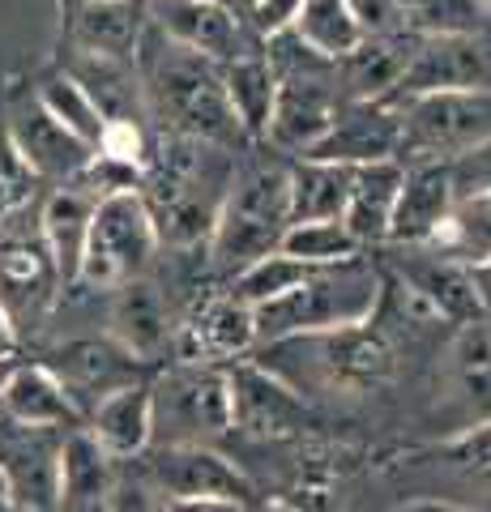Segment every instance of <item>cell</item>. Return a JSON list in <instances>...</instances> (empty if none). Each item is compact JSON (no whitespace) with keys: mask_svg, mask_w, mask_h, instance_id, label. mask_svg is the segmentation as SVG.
Listing matches in <instances>:
<instances>
[{"mask_svg":"<svg viewBox=\"0 0 491 512\" xmlns=\"http://www.w3.org/2000/svg\"><path fill=\"white\" fill-rule=\"evenodd\" d=\"M257 512H304V508H295L287 500H265V504H257Z\"/></svg>","mask_w":491,"mask_h":512,"instance_id":"c3c4849f","label":"cell"},{"mask_svg":"<svg viewBox=\"0 0 491 512\" xmlns=\"http://www.w3.org/2000/svg\"><path fill=\"white\" fill-rule=\"evenodd\" d=\"M18 346H22L18 329H13V325H9V316L0 312V355H18Z\"/></svg>","mask_w":491,"mask_h":512,"instance_id":"f6af8a7d","label":"cell"},{"mask_svg":"<svg viewBox=\"0 0 491 512\" xmlns=\"http://www.w3.org/2000/svg\"><path fill=\"white\" fill-rule=\"evenodd\" d=\"M99 512H167V495L150 483L146 470L116 474V483H112V491L103 495Z\"/></svg>","mask_w":491,"mask_h":512,"instance_id":"74e56055","label":"cell"},{"mask_svg":"<svg viewBox=\"0 0 491 512\" xmlns=\"http://www.w3.org/2000/svg\"><path fill=\"white\" fill-rule=\"evenodd\" d=\"M453 201H457V192H453L449 163H440V158L406 163L402 192H398V205H393L385 244H393V248H427L436 239V231L445 227Z\"/></svg>","mask_w":491,"mask_h":512,"instance_id":"ffe728a7","label":"cell"},{"mask_svg":"<svg viewBox=\"0 0 491 512\" xmlns=\"http://www.w3.org/2000/svg\"><path fill=\"white\" fill-rule=\"evenodd\" d=\"M18 355H0V397H5V389H9V380H13V372H18Z\"/></svg>","mask_w":491,"mask_h":512,"instance_id":"7dc6e473","label":"cell"},{"mask_svg":"<svg viewBox=\"0 0 491 512\" xmlns=\"http://www.w3.org/2000/svg\"><path fill=\"white\" fill-rule=\"evenodd\" d=\"M60 291H65V278H60L52 252L43 244L39 222L30 231L22 227L0 231V312L9 316L18 338L52 316Z\"/></svg>","mask_w":491,"mask_h":512,"instance_id":"9c48e42d","label":"cell"},{"mask_svg":"<svg viewBox=\"0 0 491 512\" xmlns=\"http://www.w3.org/2000/svg\"><path fill=\"white\" fill-rule=\"evenodd\" d=\"M52 367V376L65 384V393L73 397V406L82 410V419L103 402L107 393L124 389V384L146 380V363L133 359L120 342L103 338H73L65 346H56L52 355L43 359Z\"/></svg>","mask_w":491,"mask_h":512,"instance_id":"4fadbf2b","label":"cell"},{"mask_svg":"<svg viewBox=\"0 0 491 512\" xmlns=\"http://www.w3.org/2000/svg\"><path fill=\"white\" fill-rule=\"evenodd\" d=\"M154 256H158V231L141 188H120L94 197L77 282L90 286V291H116V286L150 274Z\"/></svg>","mask_w":491,"mask_h":512,"instance_id":"277c9868","label":"cell"},{"mask_svg":"<svg viewBox=\"0 0 491 512\" xmlns=\"http://www.w3.org/2000/svg\"><path fill=\"white\" fill-rule=\"evenodd\" d=\"M393 512H483V508H470V504H457V500H406Z\"/></svg>","mask_w":491,"mask_h":512,"instance_id":"ee69618b","label":"cell"},{"mask_svg":"<svg viewBox=\"0 0 491 512\" xmlns=\"http://www.w3.org/2000/svg\"><path fill=\"white\" fill-rule=\"evenodd\" d=\"M0 414L26 427H52V431H73L82 427V410L73 406L65 384L52 376L47 363H18L5 397H0Z\"/></svg>","mask_w":491,"mask_h":512,"instance_id":"d4e9b609","label":"cell"},{"mask_svg":"<svg viewBox=\"0 0 491 512\" xmlns=\"http://www.w3.org/2000/svg\"><path fill=\"white\" fill-rule=\"evenodd\" d=\"M316 269H321V265H308V261H299V256L274 248V252L257 256L252 265H244L240 274H231L227 291L240 299V303H248V308H257V303L274 299V295H282V291H291V286H299L304 278H312Z\"/></svg>","mask_w":491,"mask_h":512,"instance_id":"836d02e7","label":"cell"},{"mask_svg":"<svg viewBox=\"0 0 491 512\" xmlns=\"http://www.w3.org/2000/svg\"><path fill=\"white\" fill-rule=\"evenodd\" d=\"M107 295H112V303H107V338L120 342L146 367L163 359L171 342H176V325H180L163 286L150 282V274H141Z\"/></svg>","mask_w":491,"mask_h":512,"instance_id":"ac0fdd59","label":"cell"},{"mask_svg":"<svg viewBox=\"0 0 491 512\" xmlns=\"http://www.w3.org/2000/svg\"><path fill=\"white\" fill-rule=\"evenodd\" d=\"M346 5H351L363 39L402 35V30H410L406 26V0H346Z\"/></svg>","mask_w":491,"mask_h":512,"instance_id":"ab89813d","label":"cell"},{"mask_svg":"<svg viewBox=\"0 0 491 512\" xmlns=\"http://www.w3.org/2000/svg\"><path fill=\"white\" fill-rule=\"evenodd\" d=\"M0 512H22V508L13 504V500H5V491H0Z\"/></svg>","mask_w":491,"mask_h":512,"instance_id":"681fc988","label":"cell"},{"mask_svg":"<svg viewBox=\"0 0 491 512\" xmlns=\"http://www.w3.org/2000/svg\"><path fill=\"white\" fill-rule=\"evenodd\" d=\"M146 474L167 500H197V495H235L248 500L252 483L248 474L223 457L214 444H163L146 448Z\"/></svg>","mask_w":491,"mask_h":512,"instance_id":"e0dca14e","label":"cell"},{"mask_svg":"<svg viewBox=\"0 0 491 512\" xmlns=\"http://www.w3.org/2000/svg\"><path fill=\"white\" fill-rule=\"evenodd\" d=\"M167 512H257L235 495H197V500H167Z\"/></svg>","mask_w":491,"mask_h":512,"instance_id":"7bdbcfd3","label":"cell"},{"mask_svg":"<svg viewBox=\"0 0 491 512\" xmlns=\"http://www.w3.org/2000/svg\"><path fill=\"white\" fill-rule=\"evenodd\" d=\"M449 457H453V466L462 474L491 483V419L457 431V436L449 440Z\"/></svg>","mask_w":491,"mask_h":512,"instance_id":"f35d334b","label":"cell"},{"mask_svg":"<svg viewBox=\"0 0 491 512\" xmlns=\"http://www.w3.org/2000/svg\"><path fill=\"white\" fill-rule=\"evenodd\" d=\"M35 99L52 111V116L69 128V133H77L82 141H90L94 150H99V141L107 133V116H103V107L94 103V94L77 82L73 73H56V77H47V82L39 86Z\"/></svg>","mask_w":491,"mask_h":512,"instance_id":"d6a6232c","label":"cell"},{"mask_svg":"<svg viewBox=\"0 0 491 512\" xmlns=\"http://www.w3.org/2000/svg\"><path fill=\"white\" fill-rule=\"evenodd\" d=\"M427 248L453 256L462 265H483L491 261V192H470L457 197L453 210L445 218V227L436 231V239Z\"/></svg>","mask_w":491,"mask_h":512,"instance_id":"4dcf8cb0","label":"cell"},{"mask_svg":"<svg viewBox=\"0 0 491 512\" xmlns=\"http://www.w3.org/2000/svg\"><path fill=\"white\" fill-rule=\"evenodd\" d=\"M90 436L99 440L116 461L146 457L154 440V406H150V380L124 384V389L107 393L99 406L86 414Z\"/></svg>","mask_w":491,"mask_h":512,"instance_id":"cb8c5ba5","label":"cell"},{"mask_svg":"<svg viewBox=\"0 0 491 512\" xmlns=\"http://www.w3.org/2000/svg\"><path fill=\"white\" fill-rule=\"evenodd\" d=\"M116 483V457L90 436V427H73L60 440V512H99L103 495Z\"/></svg>","mask_w":491,"mask_h":512,"instance_id":"484cf974","label":"cell"},{"mask_svg":"<svg viewBox=\"0 0 491 512\" xmlns=\"http://www.w3.org/2000/svg\"><path fill=\"white\" fill-rule=\"evenodd\" d=\"M90 214H94V197L82 192L77 184H56L39 201V235H43L47 252H52V261L60 269V278H65V286H73L77 269H82Z\"/></svg>","mask_w":491,"mask_h":512,"instance_id":"4316f807","label":"cell"},{"mask_svg":"<svg viewBox=\"0 0 491 512\" xmlns=\"http://www.w3.org/2000/svg\"><path fill=\"white\" fill-rule=\"evenodd\" d=\"M35 188H39V175L26 167V158L18 154L5 128H0V231L13 227L26 214V205L35 201Z\"/></svg>","mask_w":491,"mask_h":512,"instance_id":"8d00e7d4","label":"cell"},{"mask_svg":"<svg viewBox=\"0 0 491 512\" xmlns=\"http://www.w3.org/2000/svg\"><path fill=\"white\" fill-rule=\"evenodd\" d=\"M150 30L146 0H82L77 13V39L86 52L137 60V47Z\"/></svg>","mask_w":491,"mask_h":512,"instance_id":"83f0119b","label":"cell"},{"mask_svg":"<svg viewBox=\"0 0 491 512\" xmlns=\"http://www.w3.org/2000/svg\"><path fill=\"white\" fill-rule=\"evenodd\" d=\"M406 256L398 261V274L402 282H410L415 291L432 303L436 316L445 325H466V320H479V316H491L487 303L474 286V269L453 261V256L436 252V248H402Z\"/></svg>","mask_w":491,"mask_h":512,"instance_id":"44dd1931","label":"cell"},{"mask_svg":"<svg viewBox=\"0 0 491 512\" xmlns=\"http://www.w3.org/2000/svg\"><path fill=\"white\" fill-rule=\"evenodd\" d=\"M137 77H141L146 107L171 133L210 141V146H227V150H235V141H248L244 128L231 116V103L223 90V64L163 39L150 26L137 47Z\"/></svg>","mask_w":491,"mask_h":512,"instance_id":"6da1fadb","label":"cell"},{"mask_svg":"<svg viewBox=\"0 0 491 512\" xmlns=\"http://www.w3.org/2000/svg\"><path fill=\"white\" fill-rule=\"evenodd\" d=\"M406 163L402 158H380V163L351 167V192H346L342 227L355 235L359 248H380L389 239V218L402 192Z\"/></svg>","mask_w":491,"mask_h":512,"instance_id":"7402d4cb","label":"cell"},{"mask_svg":"<svg viewBox=\"0 0 491 512\" xmlns=\"http://www.w3.org/2000/svg\"><path fill=\"white\" fill-rule=\"evenodd\" d=\"M304 0H248V22L261 39H274L282 30H291Z\"/></svg>","mask_w":491,"mask_h":512,"instance_id":"b9f144b4","label":"cell"},{"mask_svg":"<svg viewBox=\"0 0 491 512\" xmlns=\"http://www.w3.org/2000/svg\"><path fill=\"white\" fill-rule=\"evenodd\" d=\"M154 440L163 444H218L231 431L227 367L214 363H176L171 372L150 380Z\"/></svg>","mask_w":491,"mask_h":512,"instance_id":"8992f818","label":"cell"},{"mask_svg":"<svg viewBox=\"0 0 491 512\" xmlns=\"http://www.w3.org/2000/svg\"><path fill=\"white\" fill-rule=\"evenodd\" d=\"M218 5H235V9H240V0H218Z\"/></svg>","mask_w":491,"mask_h":512,"instance_id":"f907efd6","label":"cell"},{"mask_svg":"<svg viewBox=\"0 0 491 512\" xmlns=\"http://www.w3.org/2000/svg\"><path fill=\"white\" fill-rule=\"evenodd\" d=\"M282 252L299 256L308 265H342V261H355L359 244L355 235L342 227V218H316V222H291L278 239Z\"/></svg>","mask_w":491,"mask_h":512,"instance_id":"e575fe53","label":"cell"},{"mask_svg":"<svg viewBox=\"0 0 491 512\" xmlns=\"http://www.w3.org/2000/svg\"><path fill=\"white\" fill-rule=\"evenodd\" d=\"M440 389L457 431L491 419V316L453 325L440 359Z\"/></svg>","mask_w":491,"mask_h":512,"instance_id":"5bb4252c","label":"cell"},{"mask_svg":"<svg viewBox=\"0 0 491 512\" xmlns=\"http://www.w3.org/2000/svg\"><path fill=\"white\" fill-rule=\"evenodd\" d=\"M415 52V30L402 35L363 39L355 52L338 60V90L342 99H398L402 73Z\"/></svg>","mask_w":491,"mask_h":512,"instance_id":"603a6c76","label":"cell"},{"mask_svg":"<svg viewBox=\"0 0 491 512\" xmlns=\"http://www.w3.org/2000/svg\"><path fill=\"white\" fill-rule=\"evenodd\" d=\"M406 26L415 35H491L483 0H406Z\"/></svg>","mask_w":491,"mask_h":512,"instance_id":"d590c367","label":"cell"},{"mask_svg":"<svg viewBox=\"0 0 491 512\" xmlns=\"http://www.w3.org/2000/svg\"><path fill=\"white\" fill-rule=\"evenodd\" d=\"M171 350L180 355V363H214L227 367L235 359H244L248 350H257V325H252V308L240 303L231 291L205 295L193 303L180 325Z\"/></svg>","mask_w":491,"mask_h":512,"instance_id":"9a60e30c","label":"cell"},{"mask_svg":"<svg viewBox=\"0 0 491 512\" xmlns=\"http://www.w3.org/2000/svg\"><path fill=\"white\" fill-rule=\"evenodd\" d=\"M291 227V163L287 158H252L235 163L223 210L210 235V265L223 278L240 274L257 256L274 252Z\"/></svg>","mask_w":491,"mask_h":512,"instance_id":"7a4b0ae2","label":"cell"},{"mask_svg":"<svg viewBox=\"0 0 491 512\" xmlns=\"http://www.w3.org/2000/svg\"><path fill=\"white\" fill-rule=\"evenodd\" d=\"M427 90H491V35H415L398 99Z\"/></svg>","mask_w":491,"mask_h":512,"instance_id":"7c38bea8","label":"cell"},{"mask_svg":"<svg viewBox=\"0 0 491 512\" xmlns=\"http://www.w3.org/2000/svg\"><path fill=\"white\" fill-rule=\"evenodd\" d=\"M351 167L325 163V158H295L291 163V222L342 218Z\"/></svg>","mask_w":491,"mask_h":512,"instance_id":"f546056e","label":"cell"},{"mask_svg":"<svg viewBox=\"0 0 491 512\" xmlns=\"http://www.w3.org/2000/svg\"><path fill=\"white\" fill-rule=\"evenodd\" d=\"M257 350L299 359L304 380H316L325 389H342V393H372L380 384H389L393 372H398V350H393L389 333L376 320L346 325V329H325V333H304V338H282Z\"/></svg>","mask_w":491,"mask_h":512,"instance_id":"5b68a950","label":"cell"},{"mask_svg":"<svg viewBox=\"0 0 491 512\" xmlns=\"http://www.w3.org/2000/svg\"><path fill=\"white\" fill-rule=\"evenodd\" d=\"M146 13L163 39L180 43L214 64H227L240 52H248L235 5H218V0H150Z\"/></svg>","mask_w":491,"mask_h":512,"instance_id":"d6986e66","label":"cell"},{"mask_svg":"<svg viewBox=\"0 0 491 512\" xmlns=\"http://www.w3.org/2000/svg\"><path fill=\"white\" fill-rule=\"evenodd\" d=\"M453 175V192L457 197H470V192H491V137L470 146L466 154H457L449 163Z\"/></svg>","mask_w":491,"mask_h":512,"instance_id":"60d3db41","label":"cell"},{"mask_svg":"<svg viewBox=\"0 0 491 512\" xmlns=\"http://www.w3.org/2000/svg\"><path fill=\"white\" fill-rule=\"evenodd\" d=\"M5 133L13 146H18V154L26 158V167L35 171L39 180H56V184H77L90 171L94 154H99L90 141L69 133L39 99H26L13 107Z\"/></svg>","mask_w":491,"mask_h":512,"instance_id":"2e32d148","label":"cell"},{"mask_svg":"<svg viewBox=\"0 0 491 512\" xmlns=\"http://www.w3.org/2000/svg\"><path fill=\"white\" fill-rule=\"evenodd\" d=\"M227 397H231V431L248 440H291L308 427V402L291 380L257 359L227 363Z\"/></svg>","mask_w":491,"mask_h":512,"instance_id":"ba28073f","label":"cell"},{"mask_svg":"<svg viewBox=\"0 0 491 512\" xmlns=\"http://www.w3.org/2000/svg\"><path fill=\"white\" fill-rule=\"evenodd\" d=\"M291 30L325 60H342L346 52H355L363 43V30L346 0H304Z\"/></svg>","mask_w":491,"mask_h":512,"instance_id":"1f68e13d","label":"cell"},{"mask_svg":"<svg viewBox=\"0 0 491 512\" xmlns=\"http://www.w3.org/2000/svg\"><path fill=\"white\" fill-rule=\"evenodd\" d=\"M60 440L65 431L0 414V491L22 512H60Z\"/></svg>","mask_w":491,"mask_h":512,"instance_id":"30bf717a","label":"cell"},{"mask_svg":"<svg viewBox=\"0 0 491 512\" xmlns=\"http://www.w3.org/2000/svg\"><path fill=\"white\" fill-rule=\"evenodd\" d=\"M223 90H227L235 124L244 128V137L248 141H265L269 116H274V94H278V77H274L269 56L248 47V52L227 60L223 64Z\"/></svg>","mask_w":491,"mask_h":512,"instance_id":"f1b7e54d","label":"cell"},{"mask_svg":"<svg viewBox=\"0 0 491 512\" xmlns=\"http://www.w3.org/2000/svg\"><path fill=\"white\" fill-rule=\"evenodd\" d=\"M376 303H380V274L363 256L342 265H321L312 278L252 308L257 346L363 325V320L376 316Z\"/></svg>","mask_w":491,"mask_h":512,"instance_id":"3957f363","label":"cell"},{"mask_svg":"<svg viewBox=\"0 0 491 512\" xmlns=\"http://www.w3.org/2000/svg\"><path fill=\"white\" fill-rule=\"evenodd\" d=\"M474 286H479V295H483V303H487V312H491V261H483V265H474Z\"/></svg>","mask_w":491,"mask_h":512,"instance_id":"bcb514c9","label":"cell"},{"mask_svg":"<svg viewBox=\"0 0 491 512\" xmlns=\"http://www.w3.org/2000/svg\"><path fill=\"white\" fill-rule=\"evenodd\" d=\"M304 158L363 167L380 158H402V107L398 99H346L329 133Z\"/></svg>","mask_w":491,"mask_h":512,"instance_id":"8fae6325","label":"cell"},{"mask_svg":"<svg viewBox=\"0 0 491 512\" xmlns=\"http://www.w3.org/2000/svg\"><path fill=\"white\" fill-rule=\"evenodd\" d=\"M483 5H487V9H491V0H483Z\"/></svg>","mask_w":491,"mask_h":512,"instance_id":"816d5d0a","label":"cell"},{"mask_svg":"<svg viewBox=\"0 0 491 512\" xmlns=\"http://www.w3.org/2000/svg\"><path fill=\"white\" fill-rule=\"evenodd\" d=\"M402 163H453L457 154L491 137V90H427L398 99Z\"/></svg>","mask_w":491,"mask_h":512,"instance_id":"52a82bcc","label":"cell"}]
</instances>
